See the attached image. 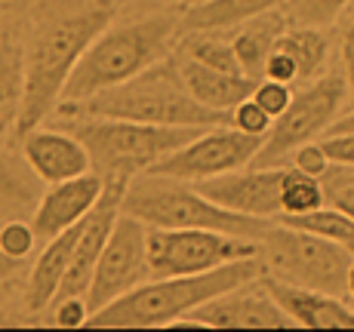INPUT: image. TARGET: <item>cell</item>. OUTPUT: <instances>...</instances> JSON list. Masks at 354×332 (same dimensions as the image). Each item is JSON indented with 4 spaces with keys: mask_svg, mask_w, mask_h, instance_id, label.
<instances>
[{
    "mask_svg": "<svg viewBox=\"0 0 354 332\" xmlns=\"http://www.w3.org/2000/svg\"><path fill=\"white\" fill-rule=\"evenodd\" d=\"M277 222L292 225V228H302V231H308V234L326 237V240H333V243H342V246H348L351 255H354V215L348 209L330 203V200H326L324 206L305 213V215H283V219H277Z\"/></svg>",
    "mask_w": 354,
    "mask_h": 332,
    "instance_id": "23",
    "label": "cell"
},
{
    "mask_svg": "<svg viewBox=\"0 0 354 332\" xmlns=\"http://www.w3.org/2000/svg\"><path fill=\"white\" fill-rule=\"evenodd\" d=\"M345 101H348V86H345V77L339 71H324L321 77L308 80L299 92H292L287 111L274 117L253 166L287 164V157L299 145L315 141L321 133L330 130V124L339 117Z\"/></svg>",
    "mask_w": 354,
    "mask_h": 332,
    "instance_id": "8",
    "label": "cell"
},
{
    "mask_svg": "<svg viewBox=\"0 0 354 332\" xmlns=\"http://www.w3.org/2000/svg\"><path fill=\"white\" fill-rule=\"evenodd\" d=\"M65 130L84 141L93 173H99L105 182H129L148 173L169 151L201 133L197 126H158L118 117H71Z\"/></svg>",
    "mask_w": 354,
    "mask_h": 332,
    "instance_id": "6",
    "label": "cell"
},
{
    "mask_svg": "<svg viewBox=\"0 0 354 332\" xmlns=\"http://www.w3.org/2000/svg\"><path fill=\"white\" fill-rule=\"evenodd\" d=\"M34 243H37V234H34V228L28 222L12 219V222H6V225H0V253H3L6 259L25 262L34 253Z\"/></svg>",
    "mask_w": 354,
    "mask_h": 332,
    "instance_id": "26",
    "label": "cell"
},
{
    "mask_svg": "<svg viewBox=\"0 0 354 332\" xmlns=\"http://www.w3.org/2000/svg\"><path fill=\"white\" fill-rule=\"evenodd\" d=\"M179 12H148V16L102 28L96 40L84 50L80 62L74 65L62 90V101L90 99L102 90H111V86L142 74L145 68H151L167 56L169 46L179 40Z\"/></svg>",
    "mask_w": 354,
    "mask_h": 332,
    "instance_id": "4",
    "label": "cell"
},
{
    "mask_svg": "<svg viewBox=\"0 0 354 332\" xmlns=\"http://www.w3.org/2000/svg\"><path fill=\"white\" fill-rule=\"evenodd\" d=\"M339 22V56H342V77L348 86V101L354 108V0L342 10Z\"/></svg>",
    "mask_w": 354,
    "mask_h": 332,
    "instance_id": "29",
    "label": "cell"
},
{
    "mask_svg": "<svg viewBox=\"0 0 354 332\" xmlns=\"http://www.w3.org/2000/svg\"><path fill=\"white\" fill-rule=\"evenodd\" d=\"M324 191H326V200L330 203L348 209L354 215V169L330 164V169H326V175H324Z\"/></svg>",
    "mask_w": 354,
    "mask_h": 332,
    "instance_id": "30",
    "label": "cell"
},
{
    "mask_svg": "<svg viewBox=\"0 0 354 332\" xmlns=\"http://www.w3.org/2000/svg\"><path fill=\"white\" fill-rule=\"evenodd\" d=\"M120 209L145 222L148 228H209V231L262 240L274 219H253L203 197L192 182L163 173H142L127 182Z\"/></svg>",
    "mask_w": 354,
    "mask_h": 332,
    "instance_id": "5",
    "label": "cell"
},
{
    "mask_svg": "<svg viewBox=\"0 0 354 332\" xmlns=\"http://www.w3.org/2000/svg\"><path fill=\"white\" fill-rule=\"evenodd\" d=\"M262 77H268V80H277V84H290V86H296L299 84V68L296 62L287 56L283 50H271V56L265 59V68H262Z\"/></svg>",
    "mask_w": 354,
    "mask_h": 332,
    "instance_id": "33",
    "label": "cell"
},
{
    "mask_svg": "<svg viewBox=\"0 0 354 332\" xmlns=\"http://www.w3.org/2000/svg\"><path fill=\"white\" fill-rule=\"evenodd\" d=\"M250 99H253L256 105L262 108L271 120H274V117H281V114L287 111V105L292 101V86L290 84H277V80H268V77H259L253 84Z\"/></svg>",
    "mask_w": 354,
    "mask_h": 332,
    "instance_id": "27",
    "label": "cell"
},
{
    "mask_svg": "<svg viewBox=\"0 0 354 332\" xmlns=\"http://www.w3.org/2000/svg\"><path fill=\"white\" fill-rule=\"evenodd\" d=\"M259 148H262L259 135H247L234 130L231 124L207 126L194 139H188L185 145H179L163 160H158L148 173H163L182 182H203L213 179V175L231 173V169L250 166L256 160Z\"/></svg>",
    "mask_w": 354,
    "mask_h": 332,
    "instance_id": "11",
    "label": "cell"
},
{
    "mask_svg": "<svg viewBox=\"0 0 354 332\" xmlns=\"http://www.w3.org/2000/svg\"><path fill=\"white\" fill-rule=\"evenodd\" d=\"M105 191V179L99 173H84L74 175V179L56 182L44 191V197L37 200V209H34L31 228L37 234V240H50V237L74 228L102 197Z\"/></svg>",
    "mask_w": 354,
    "mask_h": 332,
    "instance_id": "15",
    "label": "cell"
},
{
    "mask_svg": "<svg viewBox=\"0 0 354 332\" xmlns=\"http://www.w3.org/2000/svg\"><path fill=\"white\" fill-rule=\"evenodd\" d=\"M351 0H287L281 6L287 25H308V28H326L333 25Z\"/></svg>",
    "mask_w": 354,
    "mask_h": 332,
    "instance_id": "25",
    "label": "cell"
},
{
    "mask_svg": "<svg viewBox=\"0 0 354 332\" xmlns=\"http://www.w3.org/2000/svg\"><path fill=\"white\" fill-rule=\"evenodd\" d=\"M53 326L59 329H80L86 326V320H90V304H86V295H59V299H53Z\"/></svg>",
    "mask_w": 354,
    "mask_h": 332,
    "instance_id": "28",
    "label": "cell"
},
{
    "mask_svg": "<svg viewBox=\"0 0 354 332\" xmlns=\"http://www.w3.org/2000/svg\"><path fill=\"white\" fill-rule=\"evenodd\" d=\"M74 240H77V225L68 228V231L44 240L46 246L40 249V255L34 259V265L28 271V280H25V308L31 314L46 311L56 299L59 286H62L68 265H71L74 255Z\"/></svg>",
    "mask_w": 354,
    "mask_h": 332,
    "instance_id": "17",
    "label": "cell"
},
{
    "mask_svg": "<svg viewBox=\"0 0 354 332\" xmlns=\"http://www.w3.org/2000/svg\"><path fill=\"white\" fill-rule=\"evenodd\" d=\"M176 68H179L182 80H185L188 92L201 101V105L213 108V111H225L231 114V108L237 101H243L253 92V84L247 74H231V71H219V68L201 65L194 59L182 56V52H173Z\"/></svg>",
    "mask_w": 354,
    "mask_h": 332,
    "instance_id": "18",
    "label": "cell"
},
{
    "mask_svg": "<svg viewBox=\"0 0 354 332\" xmlns=\"http://www.w3.org/2000/svg\"><path fill=\"white\" fill-rule=\"evenodd\" d=\"M345 293H348L351 302H354V255H351V265H348V277H345Z\"/></svg>",
    "mask_w": 354,
    "mask_h": 332,
    "instance_id": "38",
    "label": "cell"
},
{
    "mask_svg": "<svg viewBox=\"0 0 354 332\" xmlns=\"http://www.w3.org/2000/svg\"><path fill=\"white\" fill-rule=\"evenodd\" d=\"M182 323L213 329H296V323L274 302V295L265 289V283L259 277L213 295L201 308H194Z\"/></svg>",
    "mask_w": 354,
    "mask_h": 332,
    "instance_id": "12",
    "label": "cell"
},
{
    "mask_svg": "<svg viewBox=\"0 0 354 332\" xmlns=\"http://www.w3.org/2000/svg\"><path fill=\"white\" fill-rule=\"evenodd\" d=\"M287 28V19H283L281 10L274 12H262V16H253L247 22L234 25V34H231V46H234V56L241 62V71L247 77L259 80L262 77V68H265V59L271 56L274 50L277 37Z\"/></svg>",
    "mask_w": 354,
    "mask_h": 332,
    "instance_id": "20",
    "label": "cell"
},
{
    "mask_svg": "<svg viewBox=\"0 0 354 332\" xmlns=\"http://www.w3.org/2000/svg\"><path fill=\"white\" fill-rule=\"evenodd\" d=\"M25 77V46L16 28L0 12V139L16 133L19 108H22Z\"/></svg>",
    "mask_w": 354,
    "mask_h": 332,
    "instance_id": "19",
    "label": "cell"
},
{
    "mask_svg": "<svg viewBox=\"0 0 354 332\" xmlns=\"http://www.w3.org/2000/svg\"><path fill=\"white\" fill-rule=\"evenodd\" d=\"M145 280H151L148 225L120 209L105 249H102L96 268H93L90 286H86V304H90V311H99Z\"/></svg>",
    "mask_w": 354,
    "mask_h": 332,
    "instance_id": "10",
    "label": "cell"
},
{
    "mask_svg": "<svg viewBox=\"0 0 354 332\" xmlns=\"http://www.w3.org/2000/svg\"><path fill=\"white\" fill-rule=\"evenodd\" d=\"M259 262L265 277L321 289L330 295H345L351 249L274 219V225L259 240Z\"/></svg>",
    "mask_w": 354,
    "mask_h": 332,
    "instance_id": "7",
    "label": "cell"
},
{
    "mask_svg": "<svg viewBox=\"0 0 354 332\" xmlns=\"http://www.w3.org/2000/svg\"><path fill=\"white\" fill-rule=\"evenodd\" d=\"M19 151H22V164L44 185H56L93 169L84 141L71 130H44L40 124L19 139Z\"/></svg>",
    "mask_w": 354,
    "mask_h": 332,
    "instance_id": "14",
    "label": "cell"
},
{
    "mask_svg": "<svg viewBox=\"0 0 354 332\" xmlns=\"http://www.w3.org/2000/svg\"><path fill=\"white\" fill-rule=\"evenodd\" d=\"M114 19L108 0H44L25 43L22 108L16 139L40 126L62 101V90L84 50Z\"/></svg>",
    "mask_w": 354,
    "mask_h": 332,
    "instance_id": "1",
    "label": "cell"
},
{
    "mask_svg": "<svg viewBox=\"0 0 354 332\" xmlns=\"http://www.w3.org/2000/svg\"><path fill=\"white\" fill-rule=\"evenodd\" d=\"M25 194H28V182L0 157V197H25Z\"/></svg>",
    "mask_w": 354,
    "mask_h": 332,
    "instance_id": "35",
    "label": "cell"
},
{
    "mask_svg": "<svg viewBox=\"0 0 354 332\" xmlns=\"http://www.w3.org/2000/svg\"><path fill=\"white\" fill-rule=\"evenodd\" d=\"M326 203V191H324V179L317 175H305L296 166L283 164V175H281V215H305L311 209L324 206Z\"/></svg>",
    "mask_w": 354,
    "mask_h": 332,
    "instance_id": "24",
    "label": "cell"
},
{
    "mask_svg": "<svg viewBox=\"0 0 354 332\" xmlns=\"http://www.w3.org/2000/svg\"><path fill=\"white\" fill-rule=\"evenodd\" d=\"M326 157L333 166H348L354 169V133H339V135H326L321 141Z\"/></svg>",
    "mask_w": 354,
    "mask_h": 332,
    "instance_id": "34",
    "label": "cell"
},
{
    "mask_svg": "<svg viewBox=\"0 0 354 332\" xmlns=\"http://www.w3.org/2000/svg\"><path fill=\"white\" fill-rule=\"evenodd\" d=\"M274 302L287 311V317L296 326L305 329H354V308L345 304L339 295L321 293V289L296 286V283H283L274 277L259 274Z\"/></svg>",
    "mask_w": 354,
    "mask_h": 332,
    "instance_id": "16",
    "label": "cell"
},
{
    "mask_svg": "<svg viewBox=\"0 0 354 332\" xmlns=\"http://www.w3.org/2000/svg\"><path fill=\"white\" fill-rule=\"evenodd\" d=\"M277 50H283L299 68V84L321 77L326 71V59H330V40L321 28H308V25H287L283 34L277 37Z\"/></svg>",
    "mask_w": 354,
    "mask_h": 332,
    "instance_id": "22",
    "label": "cell"
},
{
    "mask_svg": "<svg viewBox=\"0 0 354 332\" xmlns=\"http://www.w3.org/2000/svg\"><path fill=\"white\" fill-rule=\"evenodd\" d=\"M250 255H259V240L209 231V228H148L151 277L203 274Z\"/></svg>",
    "mask_w": 354,
    "mask_h": 332,
    "instance_id": "9",
    "label": "cell"
},
{
    "mask_svg": "<svg viewBox=\"0 0 354 332\" xmlns=\"http://www.w3.org/2000/svg\"><path fill=\"white\" fill-rule=\"evenodd\" d=\"M339 133H354V108L342 117H336L330 124V130H326V135H339Z\"/></svg>",
    "mask_w": 354,
    "mask_h": 332,
    "instance_id": "36",
    "label": "cell"
},
{
    "mask_svg": "<svg viewBox=\"0 0 354 332\" xmlns=\"http://www.w3.org/2000/svg\"><path fill=\"white\" fill-rule=\"evenodd\" d=\"M287 0H201L182 12V31H231L262 12H274Z\"/></svg>",
    "mask_w": 354,
    "mask_h": 332,
    "instance_id": "21",
    "label": "cell"
},
{
    "mask_svg": "<svg viewBox=\"0 0 354 332\" xmlns=\"http://www.w3.org/2000/svg\"><path fill=\"white\" fill-rule=\"evenodd\" d=\"M290 166H296L299 173H305V175L324 179L326 169H330V157H326L321 141H305V145H299L296 151L290 154Z\"/></svg>",
    "mask_w": 354,
    "mask_h": 332,
    "instance_id": "32",
    "label": "cell"
},
{
    "mask_svg": "<svg viewBox=\"0 0 354 332\" xmlns=\"http://www.w3.org/2000/svg\"><path fill=\"white\" fill-rule=\"evenodd\" d=\"M22 265V262H16V259H6L3 253H0V289L6 286V283L12 280V277H16V268Z\"/></svg>",
    "mask_w": 354,
    "mask_h": 332,
    "instance_id": "37",
    "label": "cell"
},
{
    "mask_svg": "<svg viewBox=\"0 0 354 332\" xmlns=\"http://www.w3.org/2000/svg\"><path fill=\"white\" fill-rule=\"evenodd\" d=\"M281 175L283 164L277 166H241L213 179L192 182L203 197L219 206L253 219H277L281 215Z\"/></svg>",
    "mask_w": 354,
    "mask_h": 332,
    "instance_id": "13",
    "label": "cell"
},
{
    "mask_svg": "<svg viewBox=\"0 0 354 332\" xmlns=\"http://www.w3.org/2000/svg\"><path fill=\"white\" fill-rule=\"evenodd\" d=\"M56 114L59 117H118L158 126H197V130L231 124V114L213 111L188 92L173 56H163L142 74L90 99L62 101Z\"/></svg>",
    "mask_w": 354,
    "mask_h": 332,
    "instance_id": "2",
    "label": "cell"
},
{
    "mask_svg": "<svg viewBox=\"0 0 354 332\" xmlns=\"http://www.w3.org/2000/svg\"><path fill=\"white\" fill-rule=\"evenodd\" d=\"M271 124H274V120H271L250 96L231 108V126L241 130V133H247V135H259V139H265V133L271 130Z\"/></svg>",
    "mask_w": 354,
    "mask_h": 332,
    "instance_id": "31",
    "label": "cell"
},
{
    "mask_svg": "<svg viewBox=\"0 0 354 332\" xmlns=\"http://www.w3.org/2000/svg\"><path fill=\"white\" fill-rule=\"evenodd\" d=\"M262 274L259 255L234 259L225 265L203 271V274H176V277H151L129 289L127 295L114 299L105 308L93 311L86 326L93 329H154L182 323L194 308L209 302L213 295L250 283Z\"/></svg>",
    "mask_w": 354,
    "mask_h": 332,
    "instance_id": "3",
    "label": "cell"
}]
</instances>
